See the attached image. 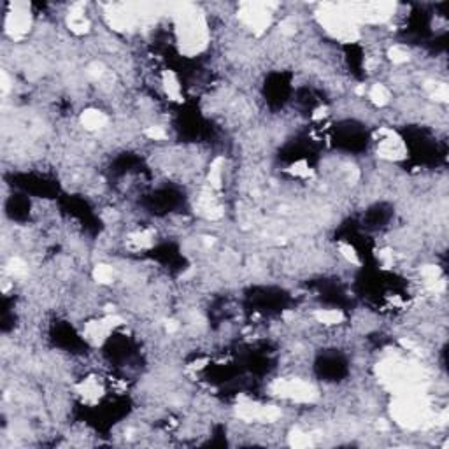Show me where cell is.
Returning a JSON list of instances; mask_svg holds the SVG:
<instances>
[{
  "instance_id": "1",
  "label": "cell",
  "mask_w": 449,
  "mask_h": 449,
  "mask_svg": "<svg viewBox=\"0 0 449 449\" xmlns=\"http://www.w3.org/2000/svg\"><path fill=\"white\" fill-rule=\"evenodd\" d=\"M174 34L179 47L188 57L202 53L209 42V25L205 14L197 9H185L176 13Z\"/></svg>"
},
{
  "instance_id": "2",
  "label": "cell",
  "mask_w": 449,
  "mask_h": 449,
  "mask_svg": "<svg viewBox=\"0 0 449 449\" xmlns=\"http://www.w3.org/2000/svg\"><path fill=\"white\" fill-rule=\"evenodd\" d=\"M125 325V319L118 314H104V316H95L84 322L83 330H81V336L84 341L88 342L93 348L98 346H104L109 341V337L116 332L120 326Z\"/></svg>"
},
{
  "instance_id": "3",
  "label": "cell",
  "mask_w": 449,
  "mask_h": 449,
  "mask_svg": "<svg viewBox=\"0 0 449 449\" xmlns=\"http://www.w3.org/2000/svg\"><path fill=\"white\" fill-rule=\"evenodd\" d=\"M374 148L375 154L390 164H397L407 158V146L402 135L390 127H382L375 132Z\"/></svg>"
},
{
  "instance_id": "4",
  "label": "cell",
  "mask_w": 449,
  "mask_h": 449,
  "mask_svg": "<svg viewBox=\"0 0 449 449\" xmlns=\"http://www.w3.org/2000/svg\"><path fill=\"white\" fill-rule=\"evenodd\" d=\"M271 392L281 399L295 404H309L318 397L311 382L299 377H278L272 381Z\"/></svg>"
},
{
  "instance_id": "5",
  "label": "cell",
  "mask_w": 449,
  "mask_h": 449,
  "mask_svg": "<svg viewBox=\"0 0 449 449\" xmlns=\"http://www.w3.org/2000/svg\"><path fill=\"white\" fill-rule=\"evenodd\" d=\"M4 27H6V34L14 42L23 40L34 27V14H32L30 6H27V4H9L6 18H4Z\"/></svg>"
},
{
  "instance_id": "6",
  "label": "cell",
  "mask_w": 449,
  "mask_h": 449,
  "mask_svg": "<svg viewBox=\"0 0 449 449\" xmlns=\"http://www.w3.org/2000/svg\"><path fill=\"white\" fill-rule=\"evenodd\" d=\"M76 393L79 395V399L83 400L88 406H93V404L101 402V399L104 397V382L101 381V377L97 375H86L81 381L76 382Z\"/></svg>"
},
{
  "instance_id": "7",
  "label": "cell",
  "mask_w": 449,
  "mask_h": 449,
  "mask_svg": "<svg viewBox=\"0 0 449 449\" xmlns=\"http://www.w3.org/2000/svg\"><path fill=\"white\" fill-rule=\"evenodd\" d=\"M79 123L86 132L98 134V132L106 130L109 127V116L108 113H104L98 108H88L81 113Z\"/></svg>"
},
{
  "instance_id": "8",
  "label": "cell",
  "mask_w": 449,
  "mask_h": 449,
  "mask_svg": "<svg viewBox=\"0 0 449 449\" xmlns=\"http://www.w3.org/2000/svg\"><path fill=\"white\" fill-rule=\"evenodd\" d=\"M160 84L165 97L171 102H183V84L174 71H164L160 74Z\"/></svg>"
},
{
  "instance_id": "9",
  "label": "cell",
  "mask_w": 449,
  "mask_h": 449,
  "mask_svg": "<svg viewBox=\"0 0 449 449\" xmlns=\"http://www.w3.org/2000/svg\"><path fill=\"white\" fill-rule=\"evenodd\" d=\"M312 318L316 323L326 326V329H336L346 322V314L341 309H316L312 312Z\"/></svg>"
},
{
  "instance_id": "10",
  "label": "cell",
  "mask_w": 449,
  "mask_h": 449,
  "mask_svg": "<svg viewBox=\"0 0 449 449\" xmlns=\"http://www.w3.org/2000/svg\"><path fill=\"white\" fill-rule=\"evenodd\" d=\"M365 97L369 98V102L375 108H385L392 101V91L388 90V86L382 83H374L369 90L365 91Z\"/></svg>"
},
{
  "instance_id": "11",
  "label": "cell",
  "mask_w": 449,
  "mask_h": 449,
  "mask_svg": "<svg viewBox=\"0 0 449 449\" xmlns=\"http://www.w3.org/2000/svg\"><path fill=\"white\" fill-rule=\"evenodd\" d=\"M93 279L98 286H109L116 281V268L109 263H98L93 267Z\"/></svg>"
},
{
  "instance_id": "12",
  "label": "cell",
  "mask_w": 449,
  "mask_h": 449,
  "mask_svg": "<svg viewBox=\"0 0 449 449\" xmlns=\"http://www.w3.org/2000/svg\"><path fill=\"white\" fill-rule=\"evenodd\" d=\"M290 444L295 448L309 446V444H311V433L304 432V430L300 428H295L292 432V436H290Z\"/></svg>"
}]
</instances>
